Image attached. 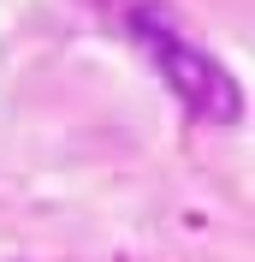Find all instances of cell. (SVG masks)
Here are the masks:
<instances>
[{
    "label": "cell",
    "instance_id": "obj_1",
    "mask_svg": "<svg viewBox=\"0 0 255 262\" xmlns=\"http://www.w3.org/2000/svg\"><path fill=\"white\" fill-rule=\"evenodd\" d=\"M131 36L143 42V54L155 60V72L172 83V96L190 107L202 125H238L243 119V96H238V78L225 72L208 48H196V36L178 30V18L155 0H143L131 12Z\"/></svg>",
    "mask_w": 255,
    "mask_h": 262
}]
</instances>
